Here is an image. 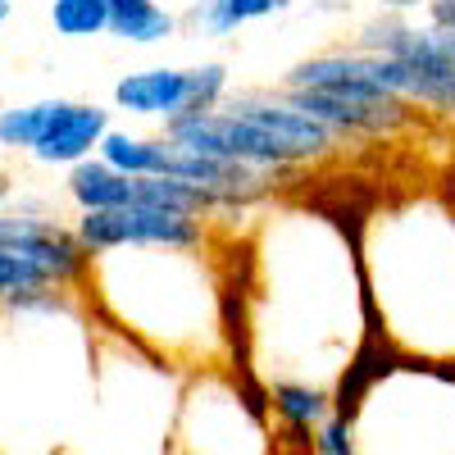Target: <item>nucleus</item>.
Wrapping results in <instances>:
<instances>
[{"label":"nucleus","mask_w":455,"mask_h":455,"mask_svg":"<svg viewBox=\"0 0 455 455\" xmlns=\"http://www.w3.org/2000/svg\"><path fill=\"white\" fill-rule=\"evenodd\" d=\"M23 291H55L51 278L36 269V264L10 255V251H0V300L5 296H23Z\"/></svg>","instance_id":"2eb2a0df"},{"label":"nucleus","mask_w":455,"mask_h":455,"mask_svg":"<svg viewBox=\"0 0 455 455\" xmlns=\"http://www.w3.org/2000/svg\"><path fill=\"white\" fill-rule=\"evenodd\" d=\"M287 105L310 114L337 141L347 137H396L414 124V109L387 92H378L364 78V55L355 46H332L319 55H306L287 68L283 78Z\"/></svg>","instance_id":"f257e3e1"},{"label":"nucleus","mask_w":455,"mask_h":455,"mask_svg":"<svg viewBox=\"0 0 455 455\" xmlns=\"http://www.w3.org/2000/svg\"><path fill=\"white\" fill-rule=\"evenodd\" d=\"M73 237H78V246L92 259L109 251H205L210 228L201 219L164 214L150 205H119V210L78 214Z\"/></svg>","instance_id":"39448f33"},{"label":"nucleus","mask_w":455,"mask_h":455,"mask_svg":"<svg viewBox=\"0 0 455 455\" xmlns=\"http://www.w3.org/2000/svg\"><path fill=\"white\" fill-rule=\"evenodd\" d=\"M51 28L68 42L105 36L109 28V0H51Z\"/></svg>","instance_id":"4468645a"},{"label":"nucleus","mask_w":455,"mask_h":455,"mask_svg":"<svg viewBox=\"0 0 455 455\" xmlns=\"http://www.w3.org/2000/svg\"><path fill=\"white\" fill-rule=\"evenodd\" d=\"M109 109L92 105V100H64V109L55 114V124L46 128V137L36 141L28 156L46 169H73L96 156L100 137L109 132Z\"/></svg>","instance_id":"6e6552de"},{"label":"nucleus","mask_w":455,"mask_h":455,"mask_svg":"<svg viewBox=\"0 0 455 455\" xmlns=\"http://www.w3.org/2000/svg\"><path fill=\"white\" fill-rule=\"evenodd\" d=\"M291 0H192L187 14L178 19L192 36H205V42H219V36H233L246 23L287 14Z\"/></svg>","instance_id":"9d476101"},{"label":"nucleus","mask_w":455,"mask_h":455,"mask_svg":"<svg viewBox=\"0 0 455 455\" xmlns=\"http://www.w3.org/2000/svg\"><path fill=\"white\" fill-rule=\"evenodd\" d=\"M223 109H233L237 119L264 128V132H269L300 169H306V164H319V160H332V156H337V146H341L323 124H315L310 114H300L296 105H287V96L242 92V96H228Z\"/></svg>","instance_id":"0eeeda50"},{"label":"nucleus","mask_w":455,"mask_h":455,"mask_svg":"<svg viewBox=\"0 0 455 455\" xmlns=\"http://www.w3.org/2000/svg\"><path fill=\"white\" fill-rule=\"evenodd\" d=\"M178 14L164 10L160 0H109V36H119L128 46H160L178 36Z\"/></svg>","instance_id":"9b49d317"},{"label":"nucleus","mask_w":455,"mask_h":455,"mask_svg":"<svg viewBox=\"0 0 455 455\" xmlns=\"http://www.w3.org/2000/svg\"><path fill=\"white\" fill-rule=\"evenodd\" d=\"M10 201H14V178H10V173H0V214L10 210Z\"/></svg>","instance_id":"6ab92c4d"},{"label":"nucleus","mask_w":455,"mask_h":455,"mask_svg":"<svg viewBox=\"0 0 455 455\" xmlns=\"http://www.w3.org/2000/svg\"><path fill=\"white\" fill-rule=\"evenodd\" d=\"M310 455H360V437H355V419L347 414H328L310 437Z\"/></svg>","instance_id":"dca6fc26"},{"label":"nucleus","mask_w":455,"mask_h":455,"mask_svg":"<svg viewBox=\"0 0 455 455\" xmlns=\"http://www.w3.org/2000/svg\"><path fill=\"white\" fill-rule=\"evenodd\" d=\"M173 146L192 150V156H205V160H223V164H242V169H255L264 178H278V173H291L300 169L287 150L246 119H237L233 109H201V114H182V119L164 124V132Z\"/></svg>","instance_id":"20e7f679"},{"label":"nucleus","mask_w":455,"mask_h":455,"mask_svg":"<svg viewBox=\"0 0 455 455\" xmlns=\"http://www.w3.org/2000/svg\"><path fill=\"white\" fill-rule=\"evenodd\" d=\"M424 5H428V0H378V14H414Z\"/></svg>","instance_id":"a211bd4d"},{"label":"nucleus","mask_w":455,"mask_h":455,"mask_svg":"<svg viewBox=\"0 0 455 455\" xmlns=\"http://www.w3.org/2000/svg\"><path fill=\"white\" fill-rule=\"evenodd\" d=\"M109 96H114V109L132 114V119L173 124L182 114L219 109L228 100V64L205 60L192 68H169V64L137 68V73H124Z\"/></svg>","instance_id":"7ed1b4c3"},{"label":"nucleus","mask_w":455,"mask_h":455,"mask_svg":"<svg viewBox=\"0 0 455 455\" xmlns=\"http://www.w3.org/2000/svg\"><path fill=\"white\" fill-rule=\"evenodd\" d=\"M64 109V96L28 100V105H0V146L5 150H32Z\"/></svg>","instance_id":"ddd939ff"},{"label":"nucleus","mask_w":455,"mask_h":455,"mask_svg":"<svg viewBox=\"0 0 455 455\" xmlns=\"http://www.w3.org/2000/svg\"><path fill=\"white\" fill-rule=\"evenodd\" d=\"M10 14H14V0H0V28L10 23Z\"/></svg>","instance_id":"aec40b11"},{"label":"nucleus","mask_w":455,"mask_h":455,"mask_svg":"<svg viewBox=\"0 0 455 455\" xmlns=\"http://www.w3.org/2000/svg\"><path fill=\"white\" fill-rule=\"evenodd\" d=\"M424 23L442 28V32H455V0H428V5H424Z\"/></svg>","instance_id":"f3484780"},{"label":"nucleus","mask_w":455,"mask_h":455,"mask_svg":"<svg viewBox=\"0 0 455 455\" xmlns=\"http://www.w3.org/2000/svg\"><path fill=\"white\" fill-rule=\"evenodd\" d=\"M0 251L36 264L51 278V287H60V291L83 287V278H87V251L78 246L73 228L55 223L51 214H32V210L10 205L0 214Z\"/></svg>","instance_id":"423d86ee"},{"label":"nucleus","mask_w":455,"mask_h":455,"mask_svg":"<svg viewBox=\"0 0 455 455\" xmlns=\"http://www.w3.org/2000/svg\"><path fill=\"white\" fill-rule=\"evenodd\" d=\"M178 455H278L259 378L201 369L178 405Z\"/></svg>","instance_id":"f03ea898"},{"label":"nucleus","mask_w":455,"mask_h":455,"mask_svg":"<svg viewBox=\"0 0 455 455\" xmlns=\"http://www.w3.org/2000/svg\"><path fill=\"white\" fill-rule=\"evenodd\" d=\"M264 396H269V414L278 419V433L310 455L315 428L332 414L328 387L323 383H306V378H269V383H264Z\"/></svg>","instance_id":"1a4fd4ad"},{"label":"nucleus","mask_w":455,"mask_h":455,"mask_svg":"<svg viewBox=\"0 0 455 455\" xmlns=\"http://www.w3.org/2000/svg\"><path fill=\"white\" fill-rule=\"evenodd\" d=\"M68 201L78 205V214H96V210H119V205H132V178L105 169L96 156L73 164L68 169V182H64Z\"/></svg>","instance_id":"f8f14e48"}]
</instances>
